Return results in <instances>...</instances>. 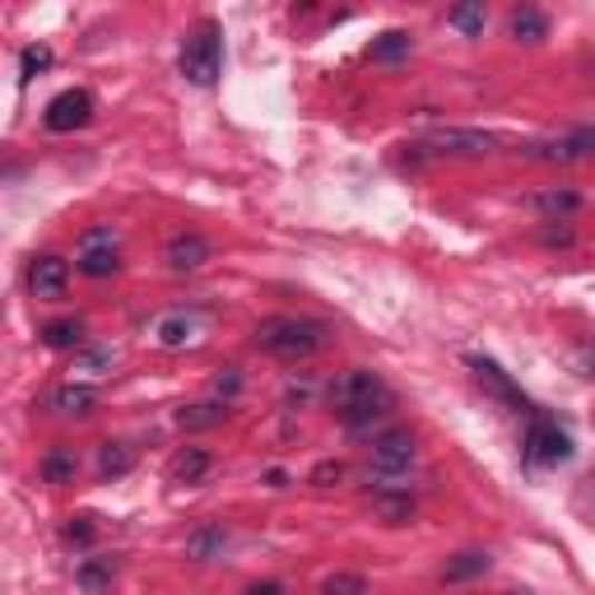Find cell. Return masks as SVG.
<instances>
[{
    "mask_svg": "<svg viewBox=\"0 0 595 595\" xmlns=\"http://www.w3.org/2000/svg\"><path fill=\"white\" fill-rule=\"evenodd\" d=\"M465 364H470V373H475V381L484 386V391L488 396H498L503 405H512L516 414H526V396L522 391H516V381L494 364V358H479V354H470V358H465Z\"/></svg>",
    "mask_w": 595,
    "mask_h": 595,
    "instance_id": "30bf717a",
    "label": "cell"
},
{
    "mask_svg": "<svg viewBox=\"0 0 595 595\" xmlns=\"http://www.w3.org/2000/svg\"><path fill=\"white\" fill-rule=\"evenodd\" d=\"M224 539H228V535H224V526H205V530L191 539V558H210V554L224 545Z\"/></svg>",
    "mask_w": 595,
    "mask_h": 595,
    "instance_id": "4316f807",
    "label": "cell"
},
{
    "mask_svg": "<svg viewBox=\"0 0 595 595\" xmlns=\"http://www.w3.org/2000/svg\"><path fill=\"white\" fill-rule=\"evenodd\" d=\"M321 595H368V582L358 573H335L321 582Z\"/></svg>",
    "mask_w": 595,
    "mask_h": 595,
    "instance_id": "484cf974",
    "label": "cell"
},
{
    "mask_svg": "<svg viewBox=\"0 0 595 595\" xmlns=\"http://www.w3.org/2000/svg\"><path fill=\"white\" fill-rule=\"evenodd\" d=\"M93 121V93L89 89H66L47 102V112H42V126L51 136H66V131H80V126Z\"/></svg>",
    "mask_w": 595,
    "mask_h": 595,
    "instance_id": "8992f818",
    "label": "cell"
},
{
    "mask_svg": "<svg viewBox=\"0 0 595 595\" xmlns=\"http://www.w3.org/2000/svg\"><path fill=\"white\" fill-rule=\"evenodd\" d=\"M205 470H210V452H200V447H187L182 456L172 460V479L177 484H196Z\"/></svg>",
    "mask_w": 595,
    "mask_h": 595,
    "instance_id": "ffe728a7",
    "label": "cell"
},
{
    "mask_svg": "<svg viewBox=\"0 0 595 595\" xmlns=\"http://www.w3.org/2000/svg\"><path fill=\"white\" fill-rule=\"evenodd\" d=\"M224 419H228V405H219V400H205V405H187L182 414H177V424H182L187 433L215 428V424H224Z\"/></svg>",
    "mask_w": 595,
    "mask_h": 595,
    "instance_id": "e0dca14e",
    "label": "cell"
},
{
    "mask_svg": "<svg viewBox=\"0 0 595 595\" xmlns=\"http://www.w3.org/2000/svg\"><path fill=\"white\" fill-rule=\"evenodd\" d=\"M284 586L279 582H261V586H247V595H279Z\"/></svg>",
    "mask_w": 595,
    "mask_h": 595,
    "instance_id": "1f68e13d",
    "label": "cell"
},
{
    "mask_svg": "<svg viewBox=\"0 0 595 595\" xmlns=\"http://www.w3.org/2000/svg\"><path fill=\"white\" fill-rule=\"evenodd\" d=\"M210 242L200 238V232H177V238L163 247V261H168V270H177V275H187V270H200L205 261H210Z\"/></svg>",
    "mask_w": 595,
    "mask_h": 595,
    "instance_id": "7c38bea8",
    "label": "cell"
},
{
    "mask_svg": "<svg viewBox=\"0 0 595 595\" xmlns=\"http://www.w3.org/2000/svg\"><path fill=\"white\" fill-rule=\"evenodd\" d=\"M512 38H522V42H539V38H549V19L539 14V10H530V6H522L512 14Z\"/></svg>",
    "mask_w": 595,
    "mask_h": 595,
    "instance_id": "d6986e66",
    "label": "cell"
},
{
    "mask_svg": "<svg viewBox=\"0 0 595 595\" xmlns=\"http://www.w3.org/2000/svg\"><path fill=\"white\" fill-rule=\"evenodd\" d=\"M200 326H205V317L196 313V307H177V313H163V317H159L153 335H159L163 349H182V345L200 340Z\"/></svg>",
    "mask_w": 595,
    "mask_h": 595,
    "instance_id": "8fae6325",
    "label": "cell"
},
{
    "mask_svg": "<svg viewBox=\"0 0 595 595\" xmlns=\"http://www.w3.org/2000/svg\"><path fill=\"white\" fill-rule=\"evenodd\" d=\"M108 577H112V563H85L80 567V582L89 591H102V586H108Z\"/></svg>",
    "mask_w": 595,
    "mask_h": 595,
    "instance_id": "f1b7e54d",
    "label": "cell"
},
{
    "mask_svg": "<svg viewBox=\"0 0 595 595\" xmlns=\"http://www.w3.org/2000/svg\"><path fill=\"white\" fill-rule=\"evenodd\" d=\"M414 460H419V447H414L409 428H386L368 447V470H373L377 488H400V479L414 470Z\"/></svg>",
    "mask_w": 595,
    "mask_h": 595,
    "instance_id": "277c9868",
    "label": "cell"
},
{
    "mask_svg": "<svg viewBox=\"0 0 595 595\" xmlns=\"http://www.w3.org/2000/svg\"><path fill=\"white\" fill-rule=\"evenodd\" d=\"M19 66H23V80H33L38 70L51 66V47H23V61Z\"/></svg>",
    "mask_w": 595,
    "mask_h": 595,
    "instance_id": "83f0119b",
    "label": "cell"
},
{
    "mask_svg": "<svg viewBox=\"0 0 595 595\" xmlns=\"http://www.w3.org/2000/svg\"><path fill=\"white\" fill-rule=\"evenodd\" d=\"M586 373H591V377H595V345H591V349H586Z\"/></svg>",
    "mask_w": 595,
    "mask_h": 595,
    "instance_id": "d6a6232c",
    "label": "cell"
},
{
    "mask_svg": "<svg viewBox=\"0 0 595 595\" xmlns=\"http://www.w3.org/2000/svg\"><path fill=\"white\" fill-rule=\"evenodd\" d=\"M326 340H330V326L317 317H266L256 326V349L289 358V364L313 358L317 349H326Z\"/></svg>",
    "mask_w": 595,
    "mask_h": 595,
    "instance_id": "7a4b0ae2",
    "label": "cell"
},
{
    "mask_svg": "<svg viewBox=\"0 0 595 595\" xmlns=\"http://www.w3.org/2000/svg\"><path fill=\"white\" fill-rule=\"evenodd\" d=\"M42 340L51 349H70V345L85 340V326L80 321H51V326H42Z\"/></svg>",
    "mask_w": 595,
    "mask_h": 595,
    "instance_id": "7402d4cb",
    "label": "cell"
},
{
    "mask_svg": "<svg viewBox=\"0 0 595 595\" xmlns=\"http://www.w3.org/2000/svg\"><path fill=\"white\" fill-rule=\"evenodd\" d=\"M66 535L75 539V545H89V539H93V526H89V516H75V522L66 526Z\"/></svg>",
    "mask_w": 595,
    "mask_h": 595,
    "instance_id": "4dcf8cb0",
    "label": "cell"
},
{
    "mask_svg": "<svg viewBox=\"0 0 595 595\" xmlns=\"http://www.w3.org/2000/svg\"><path fill=\"white\" fill-rule=\"evenodd\" d=\"M136 465V452L126 447V443H102L98 447V475H108V479H117V475H126Z\"/></svg>",
    "mask_w": 595,
    "mask_h": 595,
    "instance_id": "ac0fdd59",
    "label": "cell"
},
{
    "mask_svg": "<svg viewBox=\"0 0 595 595\" xmlns=\"http://www.w3.org/2000/svg\"><path fill=\"white\" fill-rule=\"evenodd\" d=\"M419 153H433V159H479V153H494L498 136L488 131H460V126H447V131H433L414 145Z\"/></svg>",
    "mask_w": 595,
    "mask_h": 595,
    "instance_id": "5b68a950",
    "label": "cell"
},
{
    "mask_svg": "<svg viewBox=\"0 0 595 595\" xmlns=\"http://www.w3.org/2000/svg\"><path fill=\"white\" fill-rule=\"evenodd\" d=\"M377 512H381L391 526H400V522H409V516H414V498H409V494L391 498V494H386V488H381V494H377Z\"/></svg>",
    "mask_w": 595,
    "mask_h": 595,
    "instance_id": "cb8c5ba5",
    "label": "cell"
},
{
    "mask_svg": "<svg viewBox=\"0 0 595 595\" xmlns=\"http://www.w3.org/2000/svg\"><path fill=\"white\" fill-rule=\"evenodd\" d=\"M66 284H70V261H61V256H38V261L29 266L33 298H61Z\"/></svg>",
    "mask_w": 595,
    "mask_h": 595,
    "instance_id": "4fadbf2b",
    "label": "cell"
},
{
    "mask_svg": "<svg viewBox=\"0 0 595 595\" xmlns=\"http://www.w3.org/2000/svg\"><path fill=\"white\" fill-rule=\"evenodd\" d=\"M567 456H573V437H567L554 419H530V428H526V460L530 465H563Z\"/></svg>",
    "mask_w": 595,
    "mask_h": 595,
    "instance_id": "52a82bcc",
    "label": "cell"
},
{
    "mask_svg": "<svg viewBox=\"0 0 595 595\" xmlns=\"http://www.w3.org/2000/svg\"><path fill=\"white\" fill-rule=\"evenodd\" d=\"M526 153L539 163H577L586 153H595V126H577V131L554 136V140H535L526 145Z\"/></svg>",
    "mask_w": 595,
    "mask_h": 595,
    "instance_id": "ba28073f",
    "label": "cell"
},
{
    "mask_svg": "<svg viewBox=\"0 0 595 595\" xmlns=\"http://www.w3.org/2000/svg\"><path fill=\"white\" fill-rule=\"evenodd\" d=\"M460 33H470V38H479L484 33V23H488V14H484V6H456L452 14H447Z\"/></svg>",
    "mask_w": 595,
    "mask_h": 595,
    "instance_id": "d4e9b609",
    "label": "cell"
},
{
    "mask_svg": "<svg viewBox=\"0 0 595 595\" xmlns=\"http://www.w3.org/2000/svg\"><path fill=\"white\" fill-rule=\"evenodd\" d=\"M577 205H582V196L577 191H545V196H535V210L539 215H573L577 210Z\"/></svg>",
    "mask_w": 595,
    "mask_h": 595,
    "instance_id": "603a6c76",
    "label": "cell"
},
{
    "mask_svg": "<svg viewBox=\"0 0 595 595\" xmlns=\"http://www.w3.org/2000/svg\"><path fill=\"white\" fill-rule=\"evenodd\" d=\"M488 567H494V558H488L484 549H460L456 558H447L443 582H447V586H460V582H470V577H484Z\"/></svg>",
    "mask_w": 595,
    "mask_h": 595,
    "instance_id": "5bb4252c",
    "label": "cell"
},
{
    "mask_svg": "<svg viewBox=\"0 0 595 595\" xmlns=\"http://www.w3.org/2000/svg\"><path fill=\"white\" fill-rule=\"evenodd\" d=\"M75 470H80V460H75V452H51L47 460H42V479L47 484H70L75 479Z\"/></svg>",
    "mask_w": 595,
    "mask_h": 595,
    "instance_id": "44dd1931",
    "label": "cell"
},
{
    "mask_svg": "<svg viewBox=\"0 0 595 595\" xmlns=\"http://www.w3.org/2000/svg\"><path fill=\"white\" fill-rule=\"evenodd\" d=\"M330 400H335V414H340L345 428H368L373 419H386V414L396 409V391L373 368L340 373V381L330 386Z\"/></svg>",
    "mask_w": 595,
    "mask_h": 595,
    "instance_id": "6da1fadb",
    "label": "cell"
},
{
    "mask_svg": "<svg viewBox=\"0 0 595 595\" xmlns=\"http://www.w3.org/2000/svg\"><path fill=\"white\" fill-rule=\"evenodd\" d=\"M80 275L89 279H102V275H112L121 261H117V238H112V228H89L85 232V242H80Z\"/></svg>",
    "mask_w": 595,
    "mask_h": 595,
    "instance_id": "9c48e42d",
    "label": "cell"
},
{
    "mask_svg": "<svg viewBox=\"0 0 595 595\" xmlns=\"http://www.w3.org/2000/svg\"><path fill=\"white\" fill-rule=\"evenodd\" d=\"M177 66H182V80L196 85V89H210L219 80V70H224V33H219L215 19H200L196 29L187 33Z\"/></svg>",
    "mask_w": 595,
    "mask_h": 595,
    "instance_id": "3957f363",
    "label": "cell"
},
{
    "mask_svg": "<svg viewBox=\"0 0 595 595\" xmlns=\"http://www.w3.org/2000/svg\"><path fill=\"white\" fill-rule=\"evenodd\" d=\"M409 51H414V38H409L405 29H391V33H381V38H373V47H368V57H373V61H386V66H391V61H405V57H409Z\"/></svg>",
    "mask_w": 595,
    "mask_h": 595,
    "instance_id": "2e32d148",
    "label": "cell"
},
{
    "mask_svg": "<svg viewBox=\"0 0 595 595\" xmlns=\"http://www.w3.org/2000/svg\"><path fill=\"white\" fill-rule=\"evenodd\" d=\"M340 475H345L340 460H321L317 470H313V484H317V488H330V479H340Z\"/></svg>",
    "mask_w": 595,
    "mask_h": 595,
    "instance_id": "f546056e",
    "label": "cell"
},
{
    "mask_svg": "<svg viewBox=\"0 0 595 595\" xmlns=\"http://www.w3.org/2000/svg\"><path fill=\"white\" fill-rule=\"evenodd\" d=\"M93 405H98V391L85 381H70V386H57V391H51V409L57 414H89Z\"/></svg>",
    "mask_w": 595,
    "mask_h": 595,
    "instance_id": "9a60e30c",
    "label": "cell"
}]
</instances>
